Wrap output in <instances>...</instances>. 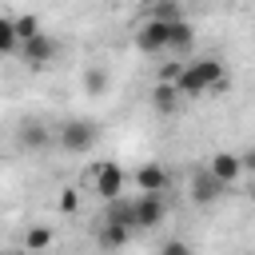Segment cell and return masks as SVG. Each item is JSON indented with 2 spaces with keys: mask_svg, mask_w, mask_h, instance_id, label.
<instances>
[{
  "mask_svg": "<svg viewBox=\"0 0 255 255\" xmlns=\"http://www.w3.org/2000/svg\"><path fill=\"white\" fill-rule=\"evenodd\" d=\"M167 219L163 195H135V231H151Z\"/></svg>",
  "mask_w": 255,
  "mask_h": 255,
  "instance_id": "52a82bcc",
  "label": "cell"
},
{
  "mask_svg": "<svg viewBox=\"0 0 255 255\" xmlns=\"http://www.w3.org/2000/svg\"><path fill=\"white\" fill-rule=\"evenodd\" d=\"M24 247H28V255L48 251V247H52V227H28V231H24Z\"/></svg>",
  "mask_w": 255,
  "mask_h": 255,
  "instance_id": "9a60e30c",
  "label": "cell"
},
{
  "mask_svg": "<svg viewBox=\"0 0 255 255\" xmlns=\"http://www.w3.org/2000/svg\"><path fill=\"white\" fill-rule=\"evenodd\" d=\"M151 16H159V20H183V12H179V4L175 0H159V4H151Z\"/></svg>",
  "mask_w": 255,
  "mask_h": 255,
  "instance_id": "d6986e66",
  "label": "cell"
},
{
  "mask_svg": "<svg viewBox=\"0 0 255 255\" xmlns=\"http://www.w3.org/2000/svg\"><path fill=\"white\" fill-rule=\"evenodd\" d=\"M12 255H20V251H12Z\"/></svg>",
  "mask_w": 255,
  "mask_h": 255,
  "instance_id": "cb8c5ba5",
  "label": "cell"
},
{
  "mask_svg": "<svg viewBox=\"0 0 255 255\" xmlns=\"http://www.w3.org/2000/svg\"><path fill=\"white\" fill-rule=\"evenodd\" d=\"M151 104H155L159 112H171V108L179 104V88H175V84H163V80H159V84L151 88Z\"/></svg>",
  "mask_w": 255,
  "mask_h": 255,
  "instance_id": "5bb4252c",
  "label": "cell"
},
{
  "mask_svg": "<svg viewBox=\"0 0 255 255\" xmlns=\"http://www.w3.org/2000/svg\"><path fill=\"white\" fill-rule=\"evenodd\" d=\"M104 219H108V223H124V227H131V231H135V199H128V195L112 199V203H108V211H104Z\"/></svg>",
  "mask_w": 255,
  "mask_h": 255,
  "instance_id": "8fae6325",
  "label": "cell"
},
{
  "mask_svg": "<svg viewBox=\"0 0 255 255\" xmlns=\"http://www.w3.org/2000/svg\"><path fill=\"white\" fill-rule=\"evenodd\" d=\"M191 44H195V28H191V20H171V48H167V52L183 56V52H191Z\"/></svg>",
  "mask_w": 255,
  "mask_h": 255,
  "instance_id": "7c38bea8",
  "label": "cell"
},
{
  "mask_svg": "<svg viewBox=\"0 0 255 255\" xmlns=\"http://www.w3.org/2000/svg\"><path fill=\"white\" fill-rule=\"evenodd\" d=\"M223 191H227V183H223V179H219V175H215L207 163L191 171V199H195L199 207H211V203H215Z\"/></svg>",
  "mask_w": 255,
  "mask_h": 255,
  "instance_id": "5b68a950",
  "label": "cell"
},
{
  "mask_svg": "<svg viewBox=\"0 0 255 255\" xmlns=\"http://www.w3.org/2000/svg\"><path fill=\"white\" fill-rule=\"evenodd\" d=\"M131 183L139 187V195H163V191L171 187V175H167L159 163H139V167L131 171Z\"/></svg>",
  "mask_w": 255,
  "mask_h": 255,
  "instance_id": "8992f818",
  "label": "cell"
},
{
  "mask_svg": "<svg viewBox=\"0 0 255 255\" xmlns=\"http://www.w3.org/2000/svg\"><path fill=\"white\" fill-rule=\"evenodd\" d=\"M56 207H60L64 215H76V207H80V191H76V187H64L60 199H56Z\"/></svg>",
  "mask_w": 255,
  "mask_h": 255,
  "instance_id": "ffe728a7",
  "label": "cell"
},
{
  "mask_svg": "<svg viewBox=\"0 0 255 255\" xmlns=\"http://www.w3.org/2000/svg\"><path fill=\"white\" fill-rule=\"evenodd\" d=\"M80 84H84V96H104L108 92V84H112V76H108V68H84V76H80Z\"/></svg>",
  "mask_w": 255,
  "mask_h": 255,
  "instance_id": "4fadbf2b",
  "label": "cell"
},
{
  "mask_svg": "<svg viewBox=\"0 0 255 255\" xmlns=\"http://www.w3.org/2000/svg\"><path fill=\"white\" fill-rule=\"evenodd\" d=\"M159 255H191V243L187 239H163L159 243Z\"/></svg>",
  "mask_w": 255,
  "mask_h": 255,
  "instance_id": "44dd1931",
  "label": "cell"
},
{
  "mask_svg": "<svg viewBox=\"0 0 255 255\" xmlns=\"http://www.w3.org/2000/svg\"><path fill=\"white\" fill-rule=\"evenodd\" d=\"M96 139H100V124H96V120H84V116L64 120L60 131H56V143H60L68 155H84V151H92Z\"/></svg>",
  "mask_w": 255,
  "mask_h": 255,
  "instance_id": "7a4b0ae2",
  "label": "cell"
},
{
  "mask_svg": "<svg viewBox=\"0 0 255 255\" xmlns=\"http://www.w3.org/2000/svg\"><path fill=\"white\" fill-rule=\"evenodd\" d=\"M207 167H211V171H215V175H219L227 187H231V183L243 175V159H239V151H215V155L207 159Z\"/></svg>",
  "mask_w": 255,
  "mask_h": 255,
  "instance_id": "9c48e42d",
  "label": "cell"
},
{
  "mask_svg": "<svg viewBox=\"0 0 255 255\" xmlns=\"http://www.w3.org/2000/svg\"><path fill=\"white\" fill-rule=\"evenodd\" d=\"M239 159H243V171H251V175H255V147L239 151Z\"/></svg>",
  "mask_w": 255,
  "mask_h": 255,
  "instance_id": "7402d4cb",
  "label": "cell"
},
{
  "mask_svg": "<svg viewBox=\"0 0 255 255\" xmlns=\"http://www.w3.org/2000/svg\"><path fill=\"white\" fill-rule=\"evenodd\" d=\"M20 52H24V64H28V68H48V64L60 56V44H56L48 32H40V36H36V40H28Z\"/></svg>",
  "mask_w": 255,
  "mask_h": 255,
  "instance_id": "ba28073f",
  "label": "cell"
},
{
  "mask_svg": "<svg viewBox=\"0 0 255 255\" xmlns=\"http://www.w3.org/2000/svg\"><path fill=\"white\" fill-rule=\"evenodd\" d=\"M20 143H24V147H44V143H48V128H44V124H24Z\"/></svg>",
  "mask_w": 255,
  "mask_h": 255,
  "instance_id": "ac0fdd59",
  "label": "cell"
},
{
  "mask_svg": "<svg viewBox=\"0 0 255 255\" xmlns=\"http://www.w3.org/2000/svg\"><path fill=\"white\" fill-rule=\"evenodd\" d=\"M128 239H131V227H124V223H100L96 227V243L104 247V251H120V247H128Z\"/></svg>",
  "mask_w": 255,
  "mask_h": 255,
  "instance_id": "30bf717a",
  "label": "cell"
},
{
  "mask_svg": "<svg viewBox=\"0 0 255 255\" xmlns=\"http://www.w3.org/2000/svg\"><path fill=\"white\" fill-rule=\"evenodd\" d=\"M247 195H251V203H255V179H251V187H247Z\"/></svg>",
  "mask_w": 255,
  "mask_h": 255,
  "instance_id": "603a6c76",
  "label": "cell"
},
{
  "mask_svg": "<svg viewBox=\"0 0 255 255\" xmlns=\"http://www.w3.org/2000/svg\"><path fill=\"white\" fill-rule=\"evenodd\" d=\"M88 183H92V191H96L104 203H112V199H120V195H124L128 175H124V167H120L116 159H104V163H96V167L88 171Z\"/></svg>",
  "mask_w": 255,
  "mask_h": 255,
  "instance_id": "3957f363",
  "label": "cell"
},
{
  "mask_svg": "<svg viewBox=\"0 0 255 255\" xmlns=\"http://www.w3.org/2000/svg\"><path fill=\"white\" fill-rule=\"evenodd\" d=\"M135 48H139L143 56H159V52H167V48H171V24L159 20V16H147V20L135 28Z\"/></svg>",
  "mask_w": 255,
  "mask_h": 255,
  "instance_id": "277c9868",
  "label": "cell"
},
{
  "mask_svg": "<svg viewBox=\"0 0 255 255\" xmlns=\"http://www.w3.org/2000/svg\"><path fill=\"white\" fill-rule=\"evenodd\" d=\"M16 36H20V48H24L28 40H36V36H40V20H36L32 12H24V16H16Z\"/></svg>",
  "mask_w": 255,
  "mask_h": 255,
  "instance_id": "e0dca14e",
  "label": "cell"
},
{
  "mask_svg": "<svg viewBox=\"0 0 255 255\" xmlns=\"http://www.w3.org/2000/svg\"><path fill=\"white\" fill-rule=\"evenodd\" d=\"M175 88H179V96H187V100H199V96H207V92H223V88H227L223 60H219V56H199V60H191V64L179 72Z\"/></svg>",
  "mask_w": 255,
  "mask_h": 255,
  "instance_id": "6da1fadb",
  "label": "cell"
},
{
  "mask_svg": "<svg viewBox=\"0 0 255 255\" xmlns=\"http://www.w3.org/2000/svg\"><path fill=\"white\" fill-rule=\"evenodd\" d=\"M20 48V36H16V16H4L0 20V52L4 56H12Z\"/></svg>",
  "mask_w": 255,
  "mask_h": 255,
  "instance_id": "2e32d148",
  "label": "cell"
}]
</instances>
